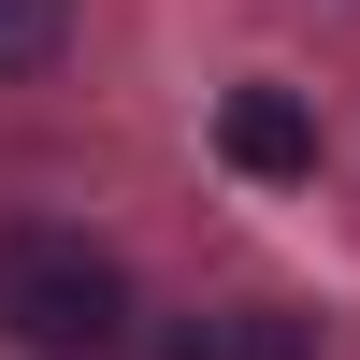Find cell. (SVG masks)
<instances>
[{
    "mask_svg": "<svg viewBox=\"0 0 360 360\" xmlns=\"http://www.w3.org/2000/svg\"><path fill=\"white\" fill-rule=\"evenodd\" d=\"M0 332L29 360H115L130 346V274L86 231H0Z\"/></svg>",
    "mask_w": 360,
    "mask_h": 360,
    "instance_id": "obj_1",
    "label": "cell"
},
{
    "mask_svg": "<svg viewBox=\"0 0 360 360\" xmlns=\"http://www.w3.org/2000/svg\"><path fill=\"white\" fill-rule=\"evenodd\" d=\"M217 144H231V173H317V115L288 101V86H231V115H217Z\"/></svg>",
    "mask_w": 360,
    "mask_h": 360,
    "instance_id": "obj_2",
    "label": "cell"
},
{
    "mask_svg": "<svg viewBox=\"0 0 360 360\" xmlns=\"http://www.w3.org/2000/svg\"><path fill=\"white\" fill-rule=\"evenodd\" d=\"M173 360H317V346H303V317H274V303H217V317L173 332Z\"/></svg>",
    "mask_w": 360,
    "mask_h": 360,
    "instance_id": "obj_3",
    "label": "cell"
},
{
    "mask_svg": "<svg viewBox=\"0 0 360 360\" xmlns=\"http://www.w3.org/2000/svg\"><path fill=\"white\" fill-rule=\"evenodd\" d=\"M72 44V0H0V72H44Z\"/></svg>",
    "mask_w": 360,
    "mask_h": 360,
    "instance_id": "obj_4",
    "label": "cell"
}]
</instances>
